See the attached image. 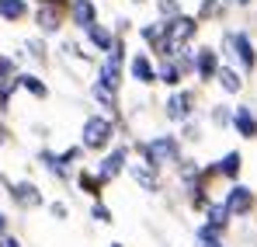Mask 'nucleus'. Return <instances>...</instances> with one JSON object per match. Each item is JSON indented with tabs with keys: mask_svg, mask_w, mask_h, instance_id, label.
Returning a JSON list of instances; mask_svg holds the SVG:
<instances>
[{
	"mask_svg": "<svg viewBox=\"0 0 257 247\" xmlns=\"http://www.w3.org/2000/svg\"><path fill=\"white\" fill-rule=\"evenodd\" d=\"M132 153H136V160L167 174L184 160V143H181L177 132H153L146 139H132Z\"/></svg>",
	"mask_w": 257,
	"mask_h": 247,
	"instance_id": "obj_1",
	"label": "nucleus"
},
{
	"mask_svg": "<svg viewBox=\"0 0 257 247\" xmlns=\"http://www.w3.org/2000/svg\"><path fill=\"white\" fill-rule=\"evenodd\" d=\"M219 56H222V63H233L243 77L257 73V45L250 39V32H243V28H226L222 32Z\"/></svg>",
	"mask_w": 257,
	"mask_h": 247,
	"instance_id": "obj_2",
	"label": "nucleus"
},
{
	"mask_svg": "<svg viewBox=\"0 0 257 247\" xmlns=\"http://www.w3.org/2000/svg\"><path fill=\"white\" fill-rule=\"evenodd\" d=\"M122 136H118V122L115 119H108V115H101V112H90L84 115V122H80V146H84L87 153H108L115 143H118Z\"/></svg>",
	"mask_w": 257,
	"mask_h": 247,
	"instance_id": "obj_3",
	"label": "nucleus"
},
{
	"mask_svg": "<svg viewBox=\"0 0 257 247\" xmlns=\"http://www.w3.org/2000/svg\"><path fill=\"white\" fill-rule=\"evenodd\" d=\"M84 157H87V150L80 146V143L63 146V150H49V146H42V150L35 153V160L42 164V171L49 174V178H56L59 185H70V181H73L77 167H84Z\"/></svg>",
	"mask_w": 257,
	"mask_h": 247,
	"instance_id": "obj_4",
	"label": "nucleus"
},
{
	"mask_svg": "<svg viewBox=\"0 0 257 247\" xmlns=\"http://www.w3.org/2000/svg\"><path fill=\"white\" fill-rule=\"evenodd\" d=\"M160 112H164V119L171 125H184L191 122V119H198V112H202V94H198V87H177L171 91L167 98H164V105H160Z\"/></svg>",
	"mask_w": 257,
	"mask_h": 247,
	"instance_id": "obj_5",
	"label": "nucleus"
},
{
	"mask_svg": "<svg viewBox=\"0 0 257 247\" xmlns=\"http://www.w3.org/2000/svg\"><path fill=\"white\" fill-rule=\"evenodd\" d=\"M128 164H132V143H128V139H118L108 153H101V157H97L94 171L104 178V185H115V181L128 171Z\"/></svg>",
	"mask_w": 257,
	"mask_h": 247,
	"instance_id": "obj_6",
	"label": "nucleus"
},
{
	"mask_svg": "<svg viewBox=\"0 0 257 247\" xmlns=\"http://www.w3.org/2000/svg\"><path fill=\"white\" fill-rule=\"evenodd\" d=\"M7 188V199H11V206L21 209V212H35V209L45 206V192L39 181H32V178H18V181H7L4 185Z\"/></svg>",
	"mask_w": 257,
	"mask_h": 247,
	"instance_id": "obj_7",
	"label": "nucleus"
},
{
	"mask_svg": "<svg viewBox=\"0 0 257 247\" xmlns=\"http://www.w3.org/2000/svg\"><path fill=\"white\" fill-rule=\"evenodd\" d=\"M222 206L229 209L233 219H250V216H257V188L243 185V181L226 185V192H222Z\"/></svg>",
	"mask_w": 257,
	"mask_h": 247,
	"instance_id": "obj_8",
	"label": "nucleus"
},
{
	"mask_svg": "<svg viewBox=\"0 0 257 247\" xmlns=\"http://www.w3.org/2000/svg\"><path fill=\"white\" fill-rule=\"evenodd\" d=\"M125 77L136 84V87H157V56H153L150 49H136V52H128Z\"/></svg>",
	"mask_w": 257,
	"mask_h": 247,
	"instance_id": "obj_9",
	"label": "nucleus"
},
{
	"mask_svg": "<svg viewBox=\"0 0 257 247\" xmlns=\"http://www.w3.org/2000/svg\"><path fill=\"white\" fill-rule=\"evenodd\" d=\"M219 66H222V56H219V45H195V80L202 87L215 84L219 77Z\"/></svg>",
	"mask_w": 257,
	"mask_h": 247,
	"instance_id": "obj_10",
	"label": "nucleus"
},
{
	"mask_svg": "<svg viewBox=\"0 0 257 247\" xmlns=\"http://www.w3.org/2000/svg\"><path fill=\"white\" fill-rule=\"evenodd\" d=\"M125 174L136 181V188L146 192V195H164V192H167V178H164L160 171H153L150 164H143V160H132Z\"/></svg>",
	"mask_w": 257,
	"mask_h": 247,
	"instance_id": "obj_11",
	"label": "nucleus"
},
{
	"mask_svg": "<svg viewBox=\"0 0 257 247\" xmlns=\"http://www.w3.org/2000/svg\"><path fill=\"white\" fill-rule=\"evenodd\" d=\"M32 21H35L39 35H42V39H49V35H59V32H63V25H66V11L39 4V7L32 11Z\"/></svg>",
	"mask_w": 257,
	"mask_h": 247,
	"instance_id": "obj_12",
	"label": "nucleus"
},
{
	"mask_svg": "<svg viewBox=\"0 0 257 247\" xmlns=\"http://www.w3.org/2000/svg\"><path fill=\"white\" fill-rule=\"evenodd\" d=\"M73 185H77V192L87 195L90 202H97V199H104V192H108V185H104V178L94 171V167H77V174H73Z\"/></svg>",
	"mask_w": 257,
	"mask_h": 247,
	"instance_id": "obj_13",
	"label": "nucleus"
},
{
	"mask_svg": "<svg viewBox=\"0 0 257 247\" xmlns=\"http://www.w3.org/2000/svg\"><path fill=\"white\" fill-rule=\"evenodd\" d=\"M233 132L247 143L257 139V108L254 105H233Z\"/></svg>",
	"mask_w": 257,
	"mask_h": 247,
	"instance_id": "obj_14",
	"label": "nucleus"
},
{
	"mask_svg": "<svg viewBox=\"0 0 257 247\" xmlns=\"http://www.w3.org/2000/svg\"><path fill=\"white\" fill-rule=\"evenodd\" d=\"M215 171H219V178H222L226 185H236L240 174H243V153H240V150L219 153V157H215Z\"/></svg>",
	"mask_w": 257,
	"mask_h": 247,
	"instance_id": "obj_15",
	"label": "nucleus"
},
{
	"mask_svg": "<svg viewBox=\"0 0 257 247\" xmlns=\"http://www.w3.org/2000/svg\"><path fill=\"white\" fill-rule=\"evenodd\" d=\"M215 87L226 94V98H236V94H243V87H247V77L233 66V63H222L219 66V77H215Z\"/></svg>",
	"mask_w": 257,
	"mask_h": 247,
	"instance_id": "obj_16",
	"label": "nucleus"
},
{
	"mask_svg": "<svg viewBox=\"0 0 257 247\" xmlns=\"http://www.w3.org/2000/svg\"><path fill=\"white\" fill-rule=\"evenodd\" d=\"M70 25L77 32H87L90 25H97V4L94 0H70Z\"/></svg>",
	"mask_w": 257,
	"mask_h": 247,
	"instance_id": "obj_17",
	"label": "nucleus"
},
{
	"mask_svg": "<svg viewBox=\"0 0 257 247\" xmlns=\"http://www.w3.org/2000/svg\"><path fill=\"white\" fill-rule=\"evenodd\" d=\"M115 39H118V35H115V28H111V25H101V21H97V25H90V28L84 32V42L94 49V52H101V56H108V52H111Z\"/></svg>",
	"mask_w": 257,
	"mask_h": 247,
	"instance_id": "obj_18",
	"label": "nucleus"
},
{
	"mask_svg": "<svg viewBox=\"0 0 257 247\" xmlns=\"http://www.w3.org/2000/svg\"><path fill=\"white\" fill-rule=\"evenodd\" d=\"M202 223H205V226H212V230L219 233V237H226V233L233 230V216H229V209L222 206V199H215L212 206L205 209V216H202Z\"/></svg>",
	"mask_w": 257,
	"mask_h": 247,
	"instance_id": "obj_19",
	"label": "nucleus"
},
{
	"mask_svg": "<svg viewBox=\"0 0 257 247\" xmlns=\"http://www.w3.org/2000/svg\"><path fill=\"white\" fill-rule=\"evenodd\" d=\"M184 70L177 66V59H157V84L160 87H167V91H177V87H184Z\"/></svg>",
	"mask_w": 257,
	"mask_h": 247,
	"instance_id": "obj_20",
	"label": "nucleus"
},
{
	"mask_svg": "<svg viewBox=\"0 0 257 247\" xmlns=\"http://www.w3.org/2000/svg\"><path fill=\"white\" fill-rule=\"evenodd\" d=\"M198 174H202V160L198 157H188L184 153V160L174 167V181H177V188L184 192V188H191L195 181H198Z\"/></svg>",
	"mask_w": 257,
	"mask_h": 247,
	"instance_id": "obj_21",
	"label": "nucleus"
},
{
	"mask_svg": "<svg viewBox=\"0 0 257 247\" xmlns=\"http://www.w3.org/2000/svg\"><path fill=\"white\" fill-rule=\"evenodd\" d=\"M18 84H21V91L28 94V98H35V101H49V84L39 77V73H32V70H21L18 73Z\"/></svg>",
	"mask_w": 257,
	"mask_h": 247,
	"instance_id": "obj_22",
	"label": "nucleus"
},
{
	"mask_svg": "<svg viewBox=\"0 0 257 247\" xmlns=\"http://www.w3.org/2000/svg\"><path fill=\"white\" fill-rule=\"evenodd\" d=\"M205 122L212 125L215 132H226V129H233V105H226V101H215L205 108Z\"/></svg>",
	"mask_w": 257,
	"mask_h": 247,
	"instance_id": "obj_23",
	"label": "nucleus"
},
{
	"mask_svg": "<svg viewBox=\"0 0 257 247\" xmlns=\"http://www.w3.org/2000/svg\"><path fill=\"white\" fill-rule=\"evenodd\" d=\"M229 7H233V0H198V21L205 25V21H222L226 14H229Z\"/></svg>",
	"mask_w": 257,
	"mask_h": 247,
	"instance_id": "obj_24",
	"label": "nucleus"
},
{
	"mask_svg": "<svg viewBox=\"0 0 257 247\" xmlns=\"http://www.w3.org/2000/svg\"><path fill=\"white\" fill-rule=\"evenodd\" d=\"M28 14H32L28 0H0V21H7V25H21Z\"/></svg>",
	"mask_w": 257,
	"mask_h": 247,
	"instance_id": "obj_25",
	"label": "nucleus"
},
{
	"mask_svg": "<svg viewBox=\"0 0 257 247\" xmlns=\"http://www.w3.org/2000/svg\"><path fill=\"white\" fill-rule=\"evenodd\" d=\"M177 129H181L177 136H181L184 146H202L205 143V122H202V115L191 119V122H184V125H177Z\"/></svg>",
	"mask_w": 257,
	"mask_h": 247,
	"instance_id": "obj_26",
	"label": "nucleus"
},
{
	"mask_svg": "<svg viewBox=\"0 0 257 247\" xmlns=\"http://www.w3.org/2000/svg\"><path fill=\"white\" fill-rule=\"evenodd\" d=\"M139 39H143V45H146L150 52H157V45L164 42V21L157 18V21H146V25H139Z\"/></svg>",
	"mask_w": 257,
	"mask_h": 247,
	"instance_id": "obj_27",
	"label": "nucleus"
},
{
	"mask_svg": "<svg viewBox=\"0 0 257 247\" xmlns=\"http://www.w3.org/2000/svg\"><path fill=\"white\" fill-rule=\"evenodd\" d=\"M25 56H28L35 66H49V45H45L42 35H32V39H25Z\"/></svg>",
	"mask_w": 257,
	"mask_h": 247,
	"instance_id": "obj_28",
	"label": "nucleus"
},
{
	"mask_svg": "<svg viewBox=\"0 0 257 247\" xmlns=\"http://www.w3.org/2000/svg\"><path fill=\"white\" fill-rule=\"evenodd\" d=\"M87 219H94L97 226H111V223H115V209L108 206L104 199H97V202L87 206Z\"/></svg>",
	"mask_w": 257,
	"mask_h": 247,
	"instance_id": "obj_29",
	"label": "nucleus"
},
{
	"mask_svg": "<svg viewBox=\"0 0 257 247\" xmlns=\"http://www.w3.org/2000/svg\"><path fill=\"white\" fill-rule=\"evenodd\" d=\"M18 73H21V52H0V84L4 80H18Z\"/></svg>",
	"mask_w": 257,
	"mask_h": 247,
	"instance_id": "obj_30",
	"label": "nucleus"
},
{
	"mask_svg": "<svg viewBox=\"0 0 257 247\" xmlns=\"http://www.w3.org/2000/svg\"><path fill=\"white\" fill-rule=\"evenodd\" d=\"M21 91V84L18 80H4L0 84V119H7L11 115V108H14V94Z\"/></svg>",
	"mask_w": 257,
	"mask_h": 247,
	"instance_id": "obj_31",
	"label": "nucleus"
},
{
	"mask_svg": "<svg viewBox=\"0 0 257 247\" xmlns=\"http://www.w3.org/2000/svg\"><path fill=\"white\" fill-rule=\"evenodd\" d=\"M63 52H66V56H70L73 63H84V66H87V63H94V56L87 52L80 42H73V39H66V42H63Z\"/></svg>",
	"mask_w": 257,
	"mask_h": 247,
	"instance_id": "obj_32",
	"label": "nucleus"
},
{
	"mask_svg": "<svg viewBox=\"0 0 257 247\" xmlns=\"http://www.w3.org/2000/svg\"><path fill=\"white\" fill-rule=\"evenodd\" d=\"M157 14H160V21H171L177 14H184V7H181V0H157Z\"/></svg>",
	"mask_w": 257,
	"mask_h": 247,
	"instance_id": "obj_33",
	"label": "nucleus"
},
{
	"mask_svg": "<svg viewBox=\"0 0 257 247\" xmlns=\"http://www.w3.org/2000/svg\"><path fill=\"white\" fill-rule=\"evenodd\" d=\"M45 209H49V216H52L56 223H66V219H70V202H63V199L45 202Z\"/></svg>",
	"mask_w": 257,
	"mask_h": 247,
	"instance_id": "obj_34",
	"label": "nucleus"
},
{
	"mask_svg": "<svg viewBox=\"0 0 257 247\" xmlns=\"http://www.w3.org/2000/svg\"><path fill=\"white\" fill-rule=\"evenodd\" d=\"M0 247H25V244H21V237H14V233H4V237H0Z\"/></svg>",
	"mask_w": 257,
	"mask_h": 247,
	"instance_id": "obj_35",
	"label": "nucleus"
},
{
	"mask_svg": "<svg viewBox=\"0 0 257 247\" xmlns=\"http://www.w3.org/2000/svg\"><path fill=\"white\" fill-rule=\"evenodd\" d=\"M4 233H11V216L0 209V237H4Z\"/></svg>",
	"mask_w": 257,
	"mask_h": 247,
	"instance_id": "obj_36",
	"label": "nucleus"
},
{
	"mask_svg": "<svg viewBox=\"0 0 257 247\" xmlns=\"http://www.w3.org/2000/svg\"><path fill=\"white\" fill-rule=\"evenodd\" d=\"M257 0H233V7H240V11H243V7H254Z\"/></svg>",
	"mask_w": 257,
	"mask_h": 247,
	"instance_id": "obj_37",
	"label": "nucleus"
},
{
	"mask_svg": "<svg viewBox=\"0 0 257 247\" xmlns=\"http://www.w3.org/2000/svg\"><path fill=\"white\" fill-rule=\"evenodd\" d=\"M104 247H125V244L122 240H111V244H104Z\"/></svg>",
	"mask_w": 257,
	"mask_h": 247,
	"instance_id": "obj_38",
	"label": "nucleus"
},
{
	"mask_svg": "<svg viewBox=\"0 0 257 247\" xmlns=\"http://www.w3.org/2000/svg\"><path fill=\"white\" fill-rule=\"evenodd\" d=\"M128 4H136V7H143V4H150V0H128Z\"/></svg>",
	"mask_w": 257,
	"mask_h": 247,
	"instance_id": "obj_39",
	"label": "nucleus"
}]
</instances>
